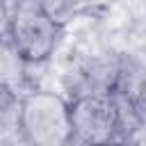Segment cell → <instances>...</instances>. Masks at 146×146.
<instances>
[{
  "instance_id": "cell-7",
  "label": "cell",
  "mask_w": 146,
  "mask_h": 146,
  "mask_svg": "<svg viewBox=\"0 0 146 146\" xmlns=\"http://www.w3.org/2000/svg\"><path fill=\"white\" fill-rule=\"evenodd\" d=\"M9 11H11V2L0 0V39H7L9 34Z\"/></svg>"
},
{
  "instance_id": "cell-2",
  "label": "cell",
  "mask_w": 146,
  "mask_h": 146,
  "mask_svg": "<svg viewBox=\"0 0 146 146\" xmlns=\"http://www.w3.org/2000/svg\"><path fill=\"white\" fill-rule=\"evenodd\" d=\"M9 34L7 39L30 66L48 62L62 39V27L34 0H9Z\"/></svg>"
},
{
  "instance_id": "cell-4",
  "label": "cell",
  "mask_w": 146,
  "mask_h": 146,
  "mask_svg": "<svg viewBox=\"0 0 146 146\" xmlns=\"http://www.w3.org/2000/svg\"><path fill=\"white\" fill-rule=\"evenodd\" d=\"M121 57L98 55L84 62L78 71V94L82 91H112L121 73Z\"/></svg>"
},
{
  "instance_id": "cell-5",
  "label": "cell",
  "mask_w": 146,
  "mask_h": 146,
  "mask_svg": "<svg viewBox=\"0 0 146 146\" xmlns=\"http://www.w3.org/2000/svg\"><path fill=\"white\" fill-rule=\"evenodd\" d=\"M0 89L11 94L16 100L32 89L30 84V64L14 48L9 39H0Z\"/></svg>"
},
{
  "instance_id": "cell-8",
  "label": "cell",
  "mask_w": 146,
  "mask_h": 146,
  "mask_svg": "<svg viewBox=\"0 0 146 146\" xmlns=\"http://www.w3.org/2000/svg\"><path fill=\"white\" fill-rule=\"evenodd\" d=\"M14 105H16V98L11 94H7L5 89H0V116H5L9 110H14Z\"/></svg>"
},
{
  "instance_id": "cell-6",
  "label": "cell",
  "mask_w": 146,
  "mask_h": 146,
  "mask_svg": "<svg viewBox=\"0 0 146 146\" xmlns=\"http://www.w3.org/2000/svg\"><path fill=\"white\" fill-rule=\"evenodd\" d=\"M52 21H57L59 25H64L73 14H75V7H73V0H34Z\"/></svg>"
},
{
  "instance_id": "cell-3",
  "label": "cell",
  "mask_w": 146,
  "mask_h": 146,
  "mask_svg": "<svg viewBox=\"0 0 146 146\" xmlns=\"http://www.w3.org/2000/svg\"><path fill=\"white\" fill-rule=\"evenodd\" d=\"M71 141L110 144L121 141V110L114 91H82L68 100Z\"/></svg>"
},
{
  "instance_id": "cell-1",
  "label": "cell",
  "mask_w": 146,
  "mask_h": 146,
  "mask_svg": "<svg viewBox=\"0 0 146 146\" xmlns=\"http://www.w3.org/2000/svg\"><path fill=\"white\" fill-rule=\"evenodd\" d=\"M16 130L32 146H66L71 144L68 100L57 91L30 89L16 100Z\"/></svg>"
}]
</instances>
